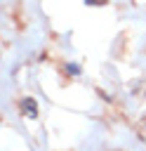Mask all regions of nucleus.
<instances>
[{
	"mask_svg": "<svg viewBox=\"0 0 146 151\" xmlns=\"http://www.w3.org/2000/svg\"><path fill=\"white\" fill-rule=\"evenodd\" d=\"M21 109L26 111V116H28V118H35V116H38V106H35V101H33L31 97H26V99L21 101Z\"/></svg>",
	"mask_w": 146,
	"mask_h": 151,
	"instance_id": "1",
	"label": "nucleus"
},
{
	"mask_svg": "<svg viewBox=\"0 0 146 151\" xmlns=\"http://www.w3.org/2000/svg\"><path fill=\"white\" fill-rule=\"evenodd\" d=\"M66 71H68L71 76H75V73H80V66H75V64H68V66H66Z\"/></svg>",
	"mask_w": 146,
	"mask_h": 151,
	"instance_id": "2",
	"label": "nucleus"
},
{
	"mask_svg": "<svg viewBox=\"0 0 146 151\" xmlns=\"http://www.w3.org/2000/svg\"><path fill=\"white\" fill-rule=\"evenodd\" d=\"M85 2H87V5H104L106 0H85Z\"/></svg>",
	"mask_w": 146,
	"mask_h": 151,
	"instance_id": "3",
	"label": "nucleus"
}]
</instances>
